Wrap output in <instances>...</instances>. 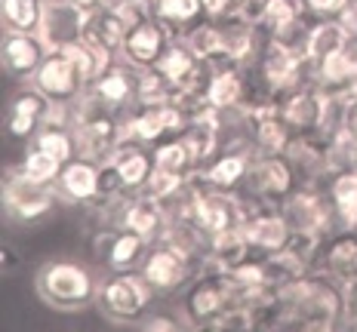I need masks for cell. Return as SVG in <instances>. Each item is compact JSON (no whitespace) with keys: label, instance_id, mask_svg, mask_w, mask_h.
<instances>
[{"label":"cell","instance_id":"1","mask_svg":"<svg viewBox=\"0 0 357 332\" xmlns=\"http://www.w3.org/2000/svg\"><path fill=\"white\" fill-rule=\"evenodd\" d=\"M37 292L56 311H80L99 295V286L84 264L53 262L37 274Z\"/></svg>","mask_w":357,"mask_h":332},{"label":"cell","instance_id":"2","mask_svg":"<svg viewBox=\"0 0 357 332\" xmlns=\"http://www.w3.org/2000/svg\"><path fill=\"white\" fill-rule=\"evenodd\" d=\"M280 212L287 216L293 234H308V237L326 240L336 231H342L336 206L330 200V191L317 188L314 182L299 184V188L280 203Z\"/></svg>","mask_w":357,"mask_h":332},{"label":"cell","instance_id":"3","mask_svg":"<svg viewBox=\"0 0 357 332\" xmlns=\"http://www.w3.org/2000/svg\"><path fill=\"white\" fill-rule=\"evenodd\" d=\"M154 286L148 283V277L142 271H114L99 290L102 311L117 323H136L142 320V314L148 311L154 299Z\"/></svg>","mask_w":357,"mask_h":332},{"label":"cell","instance_id":"4","mask_svg":"<svg viewBox=\"0 0 357 332\" xmlns=\"http://www.w3.org/2000/svg\"><path fill=\"white\" fill-rule=\"evenodd\" d=\"M302 175L299 169L293 166V160L287 154H268V151H259L250 164V175L243 182V191L265 203H274L280 206L299 188Z\"/></svg>","mask_w":357,"mask_h":332},{"label":"cell","instance_id":"5","mask_svg":"<svg viewBox=\"0 0 357 332\" xmlns=\"http://www.w3.org/2000/svg\"><path fill=\"white\" fill-rule=\"evenodd\" d=\"M256 74L262 77V84L268 90L274 95H280V99L305 84H314V65L308 62V56L289 53V49L278 47L271 40H265L262 56L256 62Z\"/></svg>","mask_w":357,"mask_h":332},{"label":"cell","instance_id":"6","mask_svg":"<svg viewBox=\"0 0 357 332\" xmlns=\"http://www.w3.org/2000/svg\"><path fill=\"white\" fill-rule=\"evenodd\" d=\"M31 84L50 102H74L89 86V77L68 49H50L31 77Z\"/></svg>","mask_w":357,"mask_h":332},{"label":"cell","instance_id":"7","mask_svg":"<svg viewBox=\"0 0 357 332\" xmlns=\"http://www.w3.org/2000/svg\"><path fill=\"white\" fill-rule=\"evenodd\" d=\"M74 142H77V157L96 160V164H111L114 151L121 148V117L117 111H102L93 117H80L74 123Z\"/></svg>","mask_w":357,"mask_h":332},{"label":"cell","instance_id":"8","mask_svg":"<svg viewBox=\"0 0 357 332\" xmlns=\"http://www.w3.org/2000/svg\"><path fill=\"white\" fill-rule=\"evenodd\" d=\"M59 191L53 184H37L31 179L19 173V169H10L3 182V206L10 212V219L16 221H37L43 219L50 210H53Z\"/></svg>","mask_w":357,"mask_h":332},{"label":"cell","instance_id":"9","mask_svg":"<svg viewBox=\"0 0 357 332\" xmlns=\"http://www.w3.org/2000/svg\"><path fill=\"white\" fill-rule=\"evenodd\" d=\"M142 274L148 277V283L154 286L158 292H176L185 290L191 280L197 277V264L191 262L188 255H182L178 249L167 246V243H151L145 262H142Z\"/></svg>","mask_w":357,"mask_h":332},{"label":"cell","instance_id":"10","mask_svg":"<svg viewBox=\"0 0 357 332\" xmlns=\"http://www.w3.org/2000/svg\"><path fill=\"white\" fill-rule=\"evenodd\" d=\"M173 40H176V34L154 16V19L142 22V25L130 28V34H126V40H123V49H121V58L136 71L154 68L163 58V53L173 47Z\"/></svg>","mask_w":357,"mask_h":332},{"label":"cell","instance_id":"11","mask_svg":"<svg viewBox=\"0 0 357 332\" xmlns=\"http://www.w3.org/2000/svg\"><path fill=\"white\" fill-rule=\"evenodd\" d=\"M86 22H89V13L74 3V0H50L37 34L47 43V49H62L86 34Z\"/></svg>","mask_w":357,"mask_h":332},{"label":"cell","instance_id":"12","mask_svg":"<svg viewBox=\"0 0 357 332\" xmlns=\"http://www.w3.org/2000/svg\"><path fill=\"white\" fill-rule=\"evenodd\" d=\"M326 108H330V93L317 84H305L299 90L284 95L280 114H284V120L289 123V129H293L296 136H302V132H321L324 129Z\"/></svg>","mask_w":357,"mask_h":332},{"label":"cell","instance_id":"13","mask_svg":"<svg viewBox=\"0 0 357 332\" xmlns=\"http://www.w3.org/2000/svg\"><path fill=\"white\" fill-rule=\"evenodd\" d=\"M243 221V210H241V194L237 191H200V200H197V212H195V225L206 237L213 234L225 231L231 225H241Z\"/></svg>","mask_w":357,"mask_h":332},{"label":"cell","instance_id":"14","mask_svg":"<svg viewBox=\"0 0 357 332\" xmlns=\"http://www.w3.org/2000/svg\"><path fill=\"white\" fill-rule=\"evenodd\" d=\"M167 225H169L167 206L148 194H132L121 210V221H117V228H126V231L145 237L148 243H158L163 231H167Z\"/></svg>","mask_w":357,"mask_h":332},{"label":"cell","instance_id":"15","mask_svg":"<svg viewBox=\"0 0 357 332\" xmlns=\"http://www.w3.org/2000/svg\"><path fill=\"white\" fill-rule=\"evenodd\" d=\"M314 271H324L339 283L357 277V231L342 228L333 237H326L321 243V253H317Z\"/></svg>","mask_w":357,"mask_h":332},{"label":"cell","instance_id":"16","mask_svg":"<svg viewBox=\"0 0 357 332\" xmlns=\"http://www.w3.org/2000/svg\"><path fill=\"white\" fill-rule=\"evenodd\" d=\"M284 154L293 160V166L299 169L305 182L330 179V136H324V132L293 136V142H289Z\"/></svg>","mask_w":357,"mask_h":332},{"label":"cell","instance_id":"17","mask_svg":"<svg viewBox=\"0 0 357 332\" xmlns=\"http://www.w3.org/2000/svg\"><path fill=\"white\" fill-rule=\"evenodd\" d=\"M243 225H247V237L252 243V249H256V255L280 253L293 240V228H289L284 212H280V206H265L262 212H256Z\"/></svg>","mask_w":357,"mask_h":332},{"label":"cell","instance_id":"18","mask_svg":"<svg viewBox=\"0 0 357 332\" xmlns=\"http://www.w3.org/2000/svg\"><path fill=\"white\" fill-rule=\"evenodd\" d=\"M47 43L40 34H22V31H6L3 37V68L6 74L19 80H31L40 62L47 58Z\"/></svg>","mask_w":357,"mask_h":332},{"label":"cell","instance_id":"19","mask_svg":"<svg viewBox=\"0 0 357 332\" xmlns=\"http://www.w3.org/2000/svg\"><path fill=\"white\" fill-rule=\"evenodd\" d=\"M56 191L68 203H93L102 191V164L86 157H74L65 164L62 175L56 182Z\"/></svg>","mask_w":357,"mask_h":332},{"label":"cell","instance_id":"20","mask_svg":"<svg viewBox=\"0 0 357 332\" xmlns=\"http://www.w3.org/2000/svg\"><path fill=\"white\" fill-rule=\"evenodd\" d=\"M151 243L139 234L126 231V228H117L114 234H102L99 237V255L105 258V264L111 271H136L142 268Z\"/></svg>","mask_w":357,"mask_h":332},{"label":"cell","instance_id":"21","mask_svg":"<svg viewBox=\"0 0 357 332\" xmlns=\"http://www.w3.org/2000/svg\"><path fill=\"white\" fill-rule=\"evenodd\" d=\"M47 108H50V99L34 84L28 90L16 93L10 102V114H6V132L13 139H34V132L43 123Z\"/></svg>","mask_w":357,"mask_h":332},{"label":"cell","instance_id":"22","mask_svg":"<svg viewBox=\"0 0 357 332\" xmlns=\"http://www.w3.org/2000/svg\"><path fill=\"white\" fill-rule=\"evenodd\" d=\"M250 68H243V65L215 68L213 80H210V90H206V102L215 105L219 111H241V105L250 95Z\"/></svg>","mask_w":357,"mask_h":332},{"label":"cell","instance_id":"23","mask_svg":"<svg viewBox=\"0 0 357 332\" xmlns=\"http://www.w3.org/2000/svg\"><path fill=\"white\" fill-rule=\"evenodd\" d=\"M250 164L252 160H250L247 151H231V148H225L213 164H206L204 169H197V173H200V179L206 182V188L237 191V188H243V182H247Z\"/></svg>","mask_w":357,"mask_h":332},{"label":"cell","instance_id":"24","mask_svg":"<svg viewBox=\"0 0 357 332\" xmlns=\"http://www.w3.org/2000/svg\"><path fill=\"white\" fill-rule=\"evenodd\" d=\"M111 166L121 173L126 191H132V194H142L148 175L154 173L151 148L139 145V142H121V148H117L114 157H111Z\"/></svg>","mask_w":357,"mask_h":332},{"label":"cell","instance_id":"25","mask_svg":"<svg viewBox=\"0 0 357 332\" xmlns=\"http://www.w3.org/2000/svg\"><path fill=\"white\" fill-rule=\"evenodd\" d=\"M136 84H139V71L130 68V65H114L111 71H105L99 80H93L89 84V90L99 95L102 102L121 114L123 105H130V102H136Z\"/></svg>","mask_w":357,"mask_h":332},{"label":"cell","instance_id":"26","mask_svg":"<svg viewBox=\"0 0 357 332\" xmlns=\"http://www.w3.org/2000/svg\"><path fill=\"white\" fill-rule=\"evenodd\" d=\"M185 40H188L191 49H195V53L204 58V62H210L213 68H225V65H234L231 56H228L225 28H222V22L204 19L200 25H195L188 34H185Z\"/></svg>","mask_w":357,"mask_h":332},{"label":"cell","instance_id":"27","mask_svg":"<svg viewBox=\"0 0 357 332\" xmlns=\"http://www.w3.org/2000/svg\"><path fill=\"white\" fill-rule=\"evenodd\" d=\"M354 37L342 28L339 19H314V25H311V34H308V49H305V56H308V62L321 65L326 62L330 56L342 53V49L351 43Z\"/></svg>","mask_w":357,"mask_h":332},{"label":"cell","instance_id":"28","mask_svg":"<svg viewBox=\"0 0 357 332\" xmlns=\"http://www.w3.org/2000/svg\"><path fill=\"white\" fill-rule=\"evenodd\" d=\"M222 28H225V43H228L231 62L243 65V68L256 65L259 56H262V47H265V43L259 40V31H262V28L250 25V22H241V19H225Z\"/></svg>","mask_w":357,"mask_h":332},{"label":"cell","instance_id":"29","mask_svg":"<svg viewBox=\"0 0 357 332\" xmlns=\"http://www.w3.org/2000/svg\"><path fill=\"white\" fill-rule=\"evenodd\" d=\"M326 191L330 200L336 206L339 225L348 231H357V173L354 169H339L326 179Z\"/></svg>","mask_w":357,"mask_h":332},{"label":"cell","instance_id":"30","mask_svg":"<svg viewBox=\"0 0 357 332\" xmlns=\"http://www.w3.org/2000/svg\"><path fill=\"white\" fill-rule=\"evenodd\" d=\"M154 16L173 34L185 37L191 28L206 19V10H204V0H158L154 3Z\"/></svg>","mask_w":357,"mask_h":332},{"label":"cell","instance_id":"31","mask_svg":"<svg viewBox=\"0 0 357 332\" xmlns=\"http://www.w3.org/2000/svg\"><path fill=\"white\" fill-rule=\"evenodd\" d=\"M126 34H130V28H126V22L117 16L111 6H105V10H96L89 13V22H86V40L93 43H102V47L114 49V53H121L123 49V40Z\"/></svg>","mask_w":357,"mask_h":332},{"label":"cell","instance_id":"32","mask_svg":"<svg viewBox=\"0 0 357 332\" xmlns=\"http://www.w3.org/2000/svg\"><path fill=\"white\" fill-rule=\"evenodd\" d=\"M0 10H3L6 31L37 34L43 22V10H47V0H0Z\"/></svg>","mask_w":357,"mask_h":332},{"label":"cell","instance_id":"33","mask_svg":"<svg viewBox=\"0 0 357 332\" xmlns=\"http://www.w3.org/2000/svg\"><path fill=\"white\" fill-rule=\"evenodd\" d=\"M250 129H252V145H256L259 151H268V154H284L296 136V132L289 129V123L284 120V114L250 123Z\"/></svg>","mask_w":357,"mask_h":332},{"label":"cell","instance_id":"34","mask_svg":"<svg viewBox=\"0 0 357 332\" xmlns=\"http://www.w3.org/2000/svg\"><path fill=\"white\" fill-rule=\"evenodd\" d=\"M173 99H176V84L158 68V65L139 71L136 105H169Z\"/></svg>","mask_w":357,"mask_h":332},{"label":"cell","instance_id":"35","mask_svg":"<svg viewBox=\"0 0 357 332\" xmlns=\"http://www.w3.org/2000/svg\"><path fill=\"white\" fill-rule=\"evenodd\" d=\"M151 157H154V166L160 169H173V173H185L191 175L195 173V160H191V151L185 145L182 136H167L160 139L158 145H151Z\"/></svg>","mask_w":357,"mask_h":332},{"label":"cell","instance_id":"36","mask_svg":"<svg viewBox=\"0 0 357 332\" xmlns=\"http://www.w3.org/2000/svg\"><path fill=\"white\" fill-rule=\"evenodd\" d=\"M62 169H65L62 160H56L53 154L40 151L37 145L28 148L25 160L19 164V173L25 175V179H31V182H37V184H53V188H56L59 175H62Z\"/></svg>","mask_w":357,"mask_h":332},{"label":"cell","instance_id":"37","mask_svg":"<svg viewBox=\"0 0 357 332\" xmlns=\"http://www.w3.org/2000/svg\"><path fill=\"white\" fill-rule=\"evenodd\" d=\"M31 145H37L40 151L53 154L62 164H71L77 157V142H74V129L71 127H40L34 132Z\"/></svg>","mask_w":357,"mask_h":332},{"label":"cell","instance_id":"38","mask_svg":"<svg viewBox=\"0 0 357 332\" xmlns=\"http://www.w3.org/2000/svg\"><path fill=\"white\" fill-rule=\"evenodd\" d=\"M311 25H314V19L305 16V19L287 22V25H280V28H271V31H265V34H268V40L278 43V47L289 49V53H299V56H305V49H308Z\"/></svg>","mask_w":357,"mask_h":332},{"label":"cell","instance_id":"39","mask_svg":"<svg viewBox=\"0 0 357 332\" xmlns=\"http://www.w3.org/2000/svg\"><path fill=\"white\" fill-rule=\"evenodd\" d=\"M185 182H188V175H185V173H173V169L154 166V173L148 175L142 194H148V197H154V200L163 203V200H169V197H176L178 191L185 188Z\"/></svg>","mask_w":357,"mask_h":332},{"label":"cell","instance_id":"40","mask_svg":"<svg viewBox=\"0 0 357 332\" xmlns=\"http://www.w3.org/2000/svg\"><path fill=\"white\" fill-rule=\"evenodd\" d=\"M305 16H308L305 0H265V31L287 25V22L305 19Z\"/></svg>","mask_w":357,"mask_h":332},{"label":"cell","instance_id":"41","mask_svg":"<svg viewBox=\"0 0 357 332\" xmlns=\"http://www.w3.org/2000/svg\"><path fill=\"white\" fill-rule=\"evenodd\" d=\"M111 10L126 22V28H136L142 22L154 19V0H114Z\"/></svg>","mask_w":357,"mask_h":332},{"label":"cell","instance_id":"42","mask_svg":"<svg viewBox=\"0 0 357 332\" xmlns=\"http://www.w3.org/2000/svg\"><path fill=\"white\" fill-rule=\"evenodd\" d=\"M351 0H305V10L311 19H336Z\"/></svg>","mask_w":357,"mask_h":332},{"label":"cell","instance_id":"43","mask_svg":"<svg viewBox=\"0 0 357 332\" xmlns=\"http://www.w3.org/2000/svg\"><path fill=\"white\" fill-rule=\"evenodd\" d=\"M243 6V0H204V10H206V19H215V22H225V19H234L237 10Z\"/></svg>","mask_w":357,"mask_h":332},{"label":"cell","instance_id":"44","mask_svg":"<svg viewBox=\"0 0 357 332\" xmlns=\"http://www.w3.org/2000/svg\"><path fill=\"white\" fill-rule=\"evenodd\" d=\"M342 292H345V326L357 329V277L342 283Z\"/></svg>","mask_w":357,"mask_h":332},{"label":"cell","instance_id":"45","mask_svg":"<svg viewBox=\"0 0 357 332\" xmlns=\"http://www.w3.org/2000/svg\"><path fill=\"white\" fill-rule=\"evenodd\" d=\"M336 19L342 22V28H345V31H348V34H351L354 40H357V0H351V3H348L345 10H342L339 16H336Z\"/></svg>","mask_w":357,"mask_h":332},{"label":"cell","instance_id":"46","mask_svg":"<svg viewBox=\"0 0 357 332\" xmlns=\"http://www.w3.org/2000/svg\"><path fill=\"white\" fill-rule=\"evenodd\" d=\"M182 323L178 320H169V317H151V320L142 323V329H178Z\"/></svg>","mask_w":357,"mask_h":332},{"label":"cell","instance_id":"47","mask_svg":"<svg viewBox=\"0 0 357 332\" xmlns=\"http://www.w3.org/2000/svg\"><path fill=\"white\" fill-rule=\"evenodd\" d=\"M77 6H84L86 13H96V10H105V6H114V0H74Z\"/></svg>","mask_w":357,"mask_h":332},{"label":"cell","instance_id":"48","mask_svg":"<svg viewBox=\"0 0 357 332\" xmlns=\"http://www.w3.org/2000/svg\"><path fill=\"white\" fill-rule=\"evenodd\" d=\"M348 169H354V173H357V139H354V145H351V157H348Z\"/></svg>","mask_w":357,"mask_h":332}]
</instances>
